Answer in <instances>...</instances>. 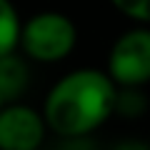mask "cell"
Segmentation results:
<instances>
[{
    "mask_svg": "<svg viewBox=\"0 0 150 150\" xmlns=\"http://www.w3.org/2000/svg\"><path fill=\"white\" fill-rule=\"evenodd\" d=\"M108 75L115 85L138 88L150 83V30L133 28L112 43L108 55Z\"/></svg>",
    "mask_w": 150,
    "mask_h": 150,
    "instance_id": "3957f363",
    "label": "cell"
},
{
    "mask_svg": "<svg viewBox=\"0 0 150 150\" xmlns=\"http://www.w3.org/2000/svg\"><path fill=\"white\" fill-rule=\"evenodd\" d=\"M78 43V30L73 20L63 13H38L20 25V43L23 53L40 63H58L68 58Z\"/></svg>",
    "mask_w": 150,
    "mask_h": 150,
    "instance_id": "7a4b0ae2",
    "label": "cell"
},
{
    "mask_svg": "<svg viewBox=\"0 0 150 150\" xmlns=\"http://www.w3.org/2000/svg\"><path fill=\"white\" fill-rule=\"evenodd\" d=\"M20 15L10 0H0V55L15 53L20 43Z\"/></svg>",
    "mask_w": 150,
    "mask_h": 150,
    "instance_id": "8992f818",
    "label": "cell"
},
{
    "mask_svg": "<svg viewBox=\"0 0 150 150\" xmlns=\"http://www.w3.org/2000/svg\"><path fill=\"white\" fill-rule=\"evenodd\" d=\"M28 88V68L15 53L0 55V100L13 103Z\"/></svg>",
    "mask_w": 150,
    "mask_h": 150,
    "instance_id": "5b68a950",
    "label": "cell"
},
{
    "mask_svg": "<svg viewBox=\"0 0 150 150\" xmlns=\"http://www.w3.org/2000/svg\"><path fill=\"white\" fill-rule=\"evenodd\" d=\"M110 3L125 18L140 23V25H150V0H110Z\"/></svg>",
    "mask_w": 150,
    "mask_h": 150,
    "instance_id": "52a82bcc",
    "label": "cell"
},
{
    "mask_svg": "<svg viewBox=\"0 0 150 150\" xmlns=\"http://www.w3.org/2000/svg\"><path fill=\"white\" fill-rule=\"evenodd\" d=\"M118 108V85L110 75L83 68L60 78L45 98L43 118L48 130L63 140H85Z\"/></svg>",
    "mask_w": 150,
    "mask_h": 150,
    "instance_id": "6da1fadb",
    "label": "cell"
},
{
    "mask_svg": "<svg viewBox=\"0 0 150 150\" xmlns=\"http://www.w3.org/2000/svg\"><path fill=\"white\" fill-rule=\"evenodd\" d=\"M45 118L20 103L0 108V150H35L45 138Z\"/></svg>",
    "mask_w": 150,
    "mask_h": 150,
    "instance_id": "277c9868",
    "label": "cell"
}]
</instances>
